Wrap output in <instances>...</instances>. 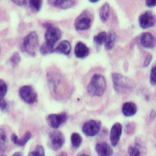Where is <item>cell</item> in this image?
Segmentation results:
<instances>
[{
  "label": "cell",
  "instance_id": "cell-1",
  "mask_svg": "<svg viewBox=\"0 0 156 156\" xmlns=\"http://www.w3.org/2000/svg\"><path fill=\"white\" fill-rule=\"evenodd\" d=\"M112 80L114 88L119 94L130 92L135 86V83L132 79L119 73L112 74Z\"/></svg>",
  "mask_w": 156,
  "mask_h": 156
},
{
  "label": "cell",
  "instance_id": "cell-2",
  "mask_svg": "<svg viewBox=\"0 0 156 156\" xmlns=\"http://www.w3.org/2000/svg\"><path fill=\"white\" fill-rule=\"evenodd\" d=\"M107 87L105 77L101 74H94L88 85L87 91L91 96L100 97L105 93Z\"/></svg>",
  "mask_w": 156,
  "mask_h": 156
},
{
  "label": "cell",
  "instance_id": "cell-3",
  "mask_svg": "<svg viewBox=\"0 0 156 156\" xmlns=\"http://www.w3.org/2000/svg\"><path fill=\"white\" fill-rule=\"evenodd\" d=\"M38 45L39 39L38 34L36 32L33 31L25 36L23 40L21 49L23 53L30 56L35 57Z\"/></svg>",
  "mask_w": 156,
  "mask_h": 156
},
{
  "label": "cell",
  "instance_id": "cell-4",
  "mask_svg": "<svg viewBox=\"0 0 156 156\" xmlns=\"http://www.w3.org/2000/svg\"><path fill=\"white\" fill-rule=\"evenodd\" d=\"M44 27L46 28V32L44 34L45 43L51 46L55 47V45L61 38V30L59 28L48 23H44Z\"/></svg>",
  "mask_w": 156,
  "mask_h": 156
},
{
  "label": "cell",
  "instance_id": "cell-5",
  "mask_svg": "<svg viewBox=\"0 0 156 156\" xmlns=\"http://www.w3.org/2000/svg\"><path fill=\"white\" fill-rule=\"evenodd\" d=\"M92 18L88 11H83L78 16L74 22V27L77 31L88 30L91 25Z\"/></svg>",
  "mask_w": 156,
  "mask_h": 156
},
{
  "label": "cell",
  "instance_id": "cell-6",
  "mask_svg": "<svg viewBox=\"0 0 156 156\" xmlns=\"http://www.w3.org/2000/svg\"><path fill=\"white\" fill-rule=\"evenodd\" d=\"M19 95L23 101L29 105H32L37 101L38 94L30 85H24L20 87Z\"/></svg>",
  "mask_w": 156,
  "mask_h": 156
},
{
  "label": "cell",
  "instance_id": "cell-7",
  "mask_svg": "<svg viewBox=\"0 0 156 156\" xmlns=\"http://www.w3.org/2000/svg\"><path fill=\"white\" fill-rule=\"evenodd\" d=\"M65 143L63 134L58 130L53 131L49 133L48 140L49 147L55 151L59 150Z\"/></svg>",
  "mask_w": 156,
  "mask_h": 156
},
{
  "label": "cell",
  "instance_id": "cell-8",
  "mask_svg": "<svg viewBox=\"0 0 156 156\" xmlns=\"http://www.w3.org/2000/svg\"><path fill=\"white\" fill-rule=\"evenodd\" d=\"M139 24L142 29H147L154 27L156 23V17L151 11H147L139 17Z\"/></svg>",
  "mask_w": 156,
  "mask_h": 156
},
{
  "label": "cell",
  "instance_id": "cell-9",
  "mask_svg": "<svg viewBox=\"0 0 156 156\" xmlns=\"http://www.w3.org/2000/svg\"><path fill=\"white\" fill-rule=\"evenodd\" d=\"M101 126L100 121L91 120L87 122L82 127V132L85 135L89 137L96 136L99 132Z\"/></svg>",
  "mask_w": 156,
  "mask_h": 156
},
{
  "label": "cell",
  "instance_id": "cell-10",
  "mask_svg": "<svg viewBox=\"0 0 156 156\" xmlns=\"http://www.w3.org/2000/svg\"><path fill=\"white\" fill-rule=\"evenodd\" d=\"M68 119L67 115L66 112H61L59 114H50L47 117L46 121L48 125L54 129L59 128L62 123L66 122Z\"/></svg>",
  "mask_w": 156,
  "mask_h": 156
},
{
  "label": "cell",
  "instance_id": "cell-11",
  "mask_svg": "<svg viewBox=\"0 0 156 156\" xmlns=\"http://www.w3.org/2000/svg\"><path fill=\"white\" fill-rule=\"evenodd\" d=\"M122 125L119 122L112 126L110 131V141L112 146H115L119 143L122 134Z\"/></svg>",
  "mask_w": 156,
  "mask_h": 156
},
{
  "label": "cell",
  "instance_id": "cell-12",
  "mask_svg": "<svg viewBox=\"0 0 156 156\" xmlns=\"http://www.w3.org/2000/svg\"><path fill=\"white\" fill-rule=\"evenodd\" d=\"M140 43L143 48L152 49L156 46V39L151 33L144 32L140 36Z\"/></svg>",
  "mask_w": 156,
  "mask_h": 156
},
{
  "label": "cell",
  "instance_id": "cell-13",
  "mask_svg": "<svg viewBox=\"0 0 156 156\" xmlns=\"http://www.w3.org/2000/svg\"><path fill=\"white\" fill-rule=\"evenodd\" d=\"M74 53L76 58L84 59L90 55V49L84 43L79 41L75 45Z\"/></svg>",
  "mask_w": 156,
  "mask_h": 156
},
{
  "label": "cell",
  "instance_id": "cell-14",
  "mask_svg": "<svg viewBox=\"0 0 156 156\" xmlns=\"http://www.w3.org/2000/svg\"><path fill=\"white\" fill-rule=\"evenodd\" d=\"M98 156H112L113 150L112 147L105 142L98 143L95 147Z\"/></svg>",
  "mask_w": 156,
  "mask_h": 156
},
{
  "label": "cell",
  "instance_id": "cell-15",
  "mask_svg": "<svg viewBox=\"0 0 156 156\" xmlns=\"http://www.w3.org/2000/svg\"><path fill=\"white\" fill-rule=\"evenodd\" d=\"M49 5L60 8L68 9L72 8L75 3V0H48Z\"/></svg>",
  "mask_w": 156,
  "mask_h": 156
},
{
  "label": "cell",
  "instance_id": "cell-16",
  "mask_svg": "<svg viewBox=\"0 0 156 156\" xmlns=\"http://www.w3.org/2000/svg\"><path fill=\"white\" fill-rule=\"evenodd\" d=\"M138 111V108L135 103L133 102H125L122 108V112L124 116L131 117L135 115Z\"/></svg>",
  "mask_w": 156,
  "mask_h": 156
},
{
  "label": "cell",
  "instance_id": "cell-17",
  "mask_svg": "<svg viewBox=\"0 0 156 156\" xmlns=\"http://www.w3.org/2000/svg\"><path fill=\"white\" fill-rule=\"evenodd\" d=\"M55 52L66 56L69 55L71 52V44L67 40L62 41L55 49Z\"/></svg>",
  "mask_w": 156,
  "mask_h": 156
},
{
  "label": "cell",
  "instance_id": "cell-18",
  "mask_svg": "<svg viewBox=\"0 0 156 156\" xmlns=\"http://www.w3.org/2000/svg\"><path fill=\"white\" fill-rule=\"evenodd\" d=\"M31 138V134L30 132H27L24 134L22 138H19L15 133L11 135V140L12 143L19 146H23Z\"/></svg>",
  "mask_w": 156,
  "mask_h": 156
},
{
  "label": "cell",
  "instance_id": "cell-19",
  "mask_svg": "<svg viewBox=\"0 0 156 156\" xmlns=\"http://www.w3.org/2000/svg\"><path fill=\"white\" fill-rule=\"evenodd\" d=\"M110 6L108 3L103 4L99 10V17L102 22H106L108 21L109 17Z\"/></svg>",
  "mask_w": 156,
  "mask_h": 156
},
{
  "label": "cell",
  "instance_id": "cell-20",
  "mask_svg": "<svg viewBox=\"0 0 156 156\" xmlns=\"http://www.w3.org/2000/svg\"><path fill=\"white\" fill-rule=\"evenodd\" d=\"M7 135L4 129L0 128V155H3L7 148Z\"/></svg>",
  "mask_w": 156,
  "mask_h": 156
},
{
  "label": "cell",
  "instance_id": "cell-21",
  "mask_svg": "<svg viewBox=\"0 0 156 156\" xmlns=\"http://www.w3.org/2000/svg\"><path fill=\"white\" fill-rule=\"evenodd\" d=\"M117 40L116 34L114 31H111L108 34L107 40L105 44V48L107 50H111L115 46Z\"/></svg>",
  "mask_w": 156,
  "mask_h": 156
},
{
  "label": "cell",
  "instance_id": "cell-22",
  "mask_svg": "<svg viewBox=\"0 0 156 156\" xmlns=\"http://www.w3.org/2000/svg\"><path fill=\"white\" fill-rule=\"evenodd\" d=\"M107 38L108 34L106 32H101L93 37L94 43L98 46H101L103 44H105Z\"/></svg>",
  "mask_w": 156,
  "mask_h": 156
},
{
  "label": "cell",
  "instance_id": "cell-23",
  "mask_svg": "<svg viewBox=\"0 0 156 156\" xmlns=\"http://www.w3.org/2000/svg\"><path fill=\"white\" fill-rule=\"evenodd\" d=\"M70 140H71V143L75 149L79 148L82 143V136L77 133H73L71 135L70 137Z\"/></svg>",
  "mask_w": 156,
  "mask_h": 156
},
{
  "label": "cell",
  "instance_id": "cell-24",
  "mask_svg": "<svg viewBox=\"0 0 156 156\" xmlns=\"http://www.w3.org/2000/svg\"><path fill=\"white\" fill-rule=\"evenodd\" d=\"M55 47L51 46L46 44V43H44L41 46L40 51V53L42 55L44 56V55H49L51 53H55Z\"/></svg>",
  "mask_w": 156,
  "mask_h": 156
},
{
  "label": "cell",
  "instance_id": "cell-25",
  "mask_svg": "<svg viewBox=\"0 0 156 156\" xmlns=\"http://www.w3.org/2000/svg\"><path fill=\"white\" fill-rule=\"evenodd\" d=\"M43 0H29V5L32 9L36 12H39L42 7Z\"/></svg>",
  "mask_w": 156,
  "mask_h": 156
},
{
  "label": "cell",
  "instance_id": "cell-26",
  "mask_svg": "<svg viewBox=\"0 0 156 156\" xmlns=\"http://www.w3.org/2000/svg\"><path fill=\"white\" fill-rule=\"evenodd\" d=\"M20 61H21V58L19 54L17 53V52H15V53H14L12 55L10 59H9V62L12 66L14 67L17 66L20 62Z\"/></svg>",
  "mask_w": 156,
  "mask_h": 156
},
{
  "label": "cell",
  "instance_id": "cell-27",
  "mask_svg": "<svg viewBox=\"0 0 156 156\" xmlns=\"http://www.w3.org/2000/svg\"><path fill=\"white\" fill-rule=\"evenodd\" d=\"M28 156H44L43 147L41 145H38L34 151L29 153Z\"/></svg>",
  "mask_w": 156,
  "mask_h": 156
},
{
  "label": "cell",
  "instance_id": "cell-28",
  "mask_svg": "<svg viewBox=\"0 0 156 156\" xmlns=\"http://www.w3.org/2000/svg\"><path fill=\"white\" fill-rule=\"evenodd\" d=\"M8 92V85L2 79H0V97L5 98Z\"/></svg>",
  "mask_w": 156,
  "mask_h": 156
},
{
  "label": "cell",
  "instance_id": "cell-29",
  "mask_svg": "<svg viewBox=\"0 0 156 156\" xmlns=\"http://www.w3.org/2000/svg\"><path fill=\"white\" fill-rule=\"evenodd\" d=\"M150 83L152 86L156 85V65L154 66L150 72Z\"/></svg>",
  "mask_w": 156,
  "mask_h": 156
},
{
  "label": "cell",
  "instance_id": "cell-30",
  "mask_svg": "<svg viewBox=\"0 0 156 156\" xmlns=\"http://www.w3.org/2000/svg\"><path fill=\"white\" fill-rule=\"evenodd\" d=\"M129 156H140L141 151L138 147L129 146L128 149Z\"/></svg>",
  "mask_w": 156,
  "mask_h": 156
},
{
  "label": "cell",
  "instance_id": "cell-31",
  "mask_svg": "<svg viewBox=\"0 0 156 156\" xmlns=\"http://www.w3.org/2000/svg\"><path fill=\"white\" fill-rule=\"evenodd\" d=\"M136 129V125L135 123H129L126 125L125 132L128 135H132L135 133Z\"/></svg>",
  "mask_w": 156,
  "mask_h": 156
},
{
  "label": "cell",
  "instance_id": "cell-32",
  "mask_svg": "<svg viewBox=\"0 0 156 156\" xmlns=\"http://www.w3.org/2000/svg\"><path fill=\"white\" fill-rule=\"evenodd\" d=\"M8 104L5 98L0 97V111L2 112H6L8 111Z\"/></svg>",
  "mask_w": 156,
  "mask_h": 156
},
{
  "label": "cell",
  "instance_id": "cell-33",
  "mask_svg": "<svg viewBox=\"0 0 156 156\" xmlns=\"http://www.w3.org/2000/svg\"><path fill=\"white\" fill-rule=\"evenodd\" d=\"M152 56L151 55L149 54L146 56V58H145V60H144V62L143 63V67H146L147 66H149V65L151 64V61H152Z\"/></svg>",
  "mask_w": 156,
  "mask_h": 156
},
{
  "label": "cell",
  "instance_id": "cell-34",
  "mask_svg": "<svg viewBox=\"0 0 156 156\" xmlns=\"http://www.w3.org/2000/svg\"><path fill=\"white\" fill-rule=\"evenodd\" d=\"M145 4L148 8H154L156 6V0H146Z\"/></svg>",
  "mask_w": 156,
  "mask_h": 156
},
{
  "label": "cell",
  "instance_id": "cell-35",
  "mask_svg": "<svg viewBox=\"0 0 156 156\" xmlns=\"http://www.w3.org/2000/svg\"><path fill=\"white\" fill-rule=\"evenodd\" d=\"M11 1L16 5L21 6L25 5L26 3H27V0H11Z\"/></svg>",
  "mask_w": 156,
  "mask_h": 156
},
{
  "label": "cell",
  "instance_id": "cell-36",
  "mask_svg": "<svg viewBox=\"0 0 156 156\" xmlns=\"http://www.w3.org/2000/svg\"><path fill=\"white\" fill-rule=\"evenodd\" d=\"M155 116H156V112L154 111H152L150 114V119L151 120H153L155 117Z\"/></svg>",
  "mask_w": 156,
  "mask_h": 156
},
{
  "label": "cell",
  "instance_id": "cell-37",
  "mask_svg": "<svg viewBox=\"0 0 156 156\" xmlns=\"http://www.w3.org/2000/svg\"><path fill=\"white\" fill-rule=\"evenodd\" d=\"M12 156H22V154H21L20 152H15V153L12 155Z\"/></svg>",
  "mask_w": 156,
  "mask_h": 156
},
{
  "label": "cell",
  "instance_id": "cell-38",
  "mask_svg": "<svg viewBox=\"0 0 156 156\" xmlns=\"http://www.w3.org/2000/svg\"><path fill=\"white\" fill-rule=\"evenodd\" d=\"M88 1H89L90 3H96L98 2L99 1H100V0H88Z\"/></svg>",
  "mask_w": 156,
  "mask_h": 156
},
{
  "label": "cell",
  "instance_id": "cell-39",
  "mask_svg": "<svg viewBox=\"0 0 156 156\" xmlns=\"http://www.w3.org/2000/svg\"><path fill=\"white\" fill-rule=\"evenodd\" d=\"M59 156H67V154L66 152H62Z\"/></svg>",
  "mask_w": 156,
  "mask_h": 156
},
{
  "label": "cell",
  "instance_id": "cell-40",
  "mask_svg": "<svg viewBox=\"0 0 156 156\" xmlns=\"http://www.w3.org/2000/svg\"><path fill=\"white\" fill-rule=\"evenodd\" d=\"M80 156H89L88 155H87V154H81Z\"/></svg>",
  "mask_w": 156,
  "mask_h": 156
},
{
  "label": "cell",
  "instance_id": "cell-41",
  "mask_svg": "<svg viewBox=\"0 0 156 156\" xmlns=\"http://www.w3.org/2000/svg\"><path fill=\"white\" fill-rule=\"evenodd\" d=\"M0 156H5V155H1Z\"/></svg>",
  "mask_w": 156,
  "mask_h": 156
}]
</instances>
